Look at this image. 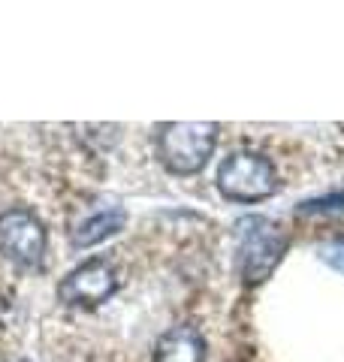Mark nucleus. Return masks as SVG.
Listing matches in <instances>:
<instances>
[{
	"mask_svg": "<svg viewBox=\"0 0 344 362\" xmlns=\"http://www.w3.org/2000/svg\"><path fill=\"white\" fill-rule=\"evenodd\" d=\"M217 142V124L209 121H172L160 127L157 151L169 173L193 175L209 163Z\"/></svg>",
	"mask_w": 344,
	"mask_h": 362,
	"instance_id": "obj_1",
	"label": "nucleus"
},
{
	"mask_svg": "<svg viewBox=\"0 0 344 362\" xmlns=\"http://www.w3.org/2000/svg\"><path fill=\"white\" fill-rule=\"evenodd\" d=\"M217 190L233 202H260L278 190V173L257 151H233L217 166Z\"/></svg>",
	"mask_w": 344,
	"mask_h": 362,
	"instance_id": "obj_2",
	"label": "nucleus"
},
{
	"mask_svg": "<svg viewBox=\"0 0 344 362\" xmlns=\"http://www.w3.org/2000/svg\"><path fill=\"white\" fill-rule=\"evenodd\" d=\"M287 251V235L281 226L266 218L239 221V272L245 284L266 281Z\"/></svg>",
	"mask_w": 344,
	"mask_h": 362,
	"instance_id": "obj_3",
	"label": "nucleus"
},
{
	"mask_svg": "<svg viewBox=\"0 0 344 362\" xmlns=\"http://www.w3.org/2000/svg\"><path fill=\"white\" fill-rule=\"evenodd\" d=\"M118 290V275H115L112 263L106 259H88L79 269H73L70 275L61 281L57 287V299L73 308H94V305L106 302L112 293Z\"/></svg>",
	"mask_w": 344,
	"mask_h": 362,
	"instance_id": "obj_4",
	"label": "nucleus"
},
{
	"mask_svg": "<svg viewBox=\"0 0 344 362\" xmlns=\"http://www.w3.org/2000/svg\"><path fill=\"white\" fill-rule=\"evenodd\" d=\"M0 251L21 266H37L45 254V230L28 209H9L0 214Z\"/></svg>",
	"mask_w": 344,
	"mask_h": 362,
	"instance_id": "obj_5",
	"label": "nucleus"
},
{
	"mask_svg": "<svg viewBox=\"0 0 344 362\" xmlns=\"http://www.w3.org/2000/svg\"><path fill=\"white\" fill-rule=\"evenodd\" d=\"M205 341L193 326H176L154 347V362H202Z\"/></svg>",
	"mask_w": 344,
	"mask_h": 362,
	"instance_id": "obj_6",
	"label": "nucleus"
},
{
	"mask_svg": "<svg viewBox=\"0 0 344 362\" xmlns=\"http://www.w3.org/2000/svg\"><path fill=\"white\" fill-rule=\"evenodd\" d=\"M124 223H127V214L121 209H109V211H100L94 218H88L79 230L73 233V245L76 247H91L103 239H109L118 230H124Z\"/></svg>",
	"mask_w": 344,
	"mask_h": 362,
	"instance_id": "obj_7",
	"label": "nucleus"
},
{
	"mask_svg": "<svg viewBox=\"0 0 344 362\" xmlns=\"http://www.w3.org/2000/svg\"><path fill=\"white\" fill-rule=\"evenodd\" d=\"M344 209V194H332V197H320V199H308L299 206L302 214H317V211H341Z\"/></svg>",
	"mask_w": 344,
	"mask_h": 362,
	"instance_id": "obj_8",
	"label": "nucleus"
},
{
	"mask_svg": "<svg viewBox=\"0 0 344 362\" xmlns=\"http://www.w3.org/2000/svg\"><path fill=\"white\" fill-rule=\"evenodd\" d=\"M320 254H323V259L332 269L344 275V235H338V239H332L329 245H323V251H320Z\"/></svg>",
	"mask_w": 344,
	"mask_h": 362,
	"instance_id": "obj_9",
	"label": "nucleus"
},
{
	"mask_svg": "<svg viewBox=\"0 0 344 362\" xmlns=\"http://www.w3.org/2000/svg\"><path fill=\"white\" fill-rule=\"evenodd\" d=\"M21 362H30V359H21Z\"/></svg>",
	"mask_w": 344,
	"mask_h": 362,
	"instance_id": "obj_10",
	"label": "nucleus"
}]
</instances>
